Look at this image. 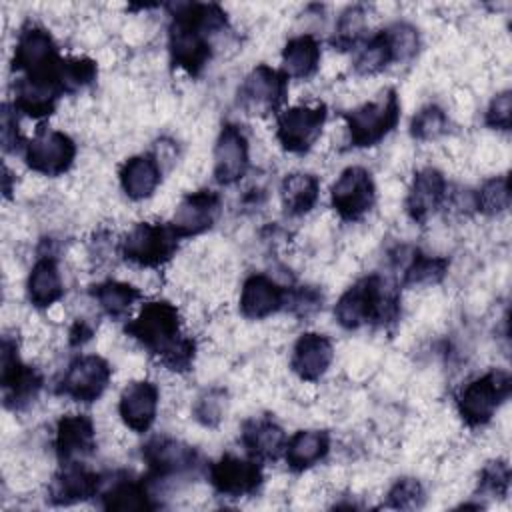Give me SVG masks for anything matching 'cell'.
I'll return each mask as SVG.
<instances>
[{
	"instance_id": "16",
	"label": "cell",
	"mask_w": 512,
	"mask_h": 512,
	"mask_svg": "<svg viewBox=\"0 0 512 512\" xmlns=\"http://www.w3.org/2000/svg\"><path fill=\"white\" fill-rule=\"evenodd\" d=\"M220 206H222V200L218 192L198 190V192L186 194L176 206L170 224L180 234V238L198 236L214 226L220 214Z\"/></svg>"
},
{
	"instance_id": "25",
	"label": "cell",
	"mask_w": 512,
	"mask_h": 512,
	"mask_svg": "<svg viewBox=\"0 0 512 512\" xmlns=\"http://www.w3.org/2000/svg\"><path fill=\"white\" fill-rule=\"evenodd\" d=\"M240 438L248 456L258 462L280 458L288 442L284 430L270 416H254L246 420Z\"/></svg>"
},
{
	"instance_id": "11",
	"label": "cell",
	"mask_w": 512,
	"mask_h": 512,
	"mask_svg": "<svg viewBox=\"0 0 512 512\" xmlns=\"http://www.w3.org/2000/svg\"><path fill=\"white\" fill-rule=\"evenodd\" d=\"M332 208L344 222H356L376 202V186L372 174L362 166H350L342 170L330 188Z\"/></svg>"
},
{
	"instance_id": "5",
	"label": "cell",
	"mask_w": 512,
	"mask_h": 512,
	"mask_svg": "<svg viewBox=\"0 0 512 512\" xmlns=\"http://www.w3.org/2000/svg\"><path fill=\"white\" fill-rule=\"evenodd\" d=\"M510 388L512 382L506 370H490L468 382L456 398L458 414L464 424L470 428L488 424L510 396Z\"/></svg>"
},
{
	"instance_id": "41",
	"label": "cell",
	"mask_w": 512,
	"mask_h": 512,
	"mask_svg": "<svg viewBox=\"0 0 512 512\" xmlns=\"http://www.w3.org/2000/svg\"><path fill=\"white\" fill-rule=\"evenodd\" d=\"M396 52V60H408L418 50V32L414 26L406 22H396L390 28H386Z\"/></svg>"
},
{
	"instance_id": "9",
	"label": "cell",
	"mask_w": 512,
	"mask_h": 512,
	"mask_svg": "<svg viewBox=\"0 0 512 512\" xmlns=\"http://www.w3.org/2000/svg\"><path fill=\"white\" fill-rule=\"evenodd\" d=\"M326 116V104L290 106L276 114V138L288 152H308L320 138Z\"/></svg>"
},
{
	"instance_id": "44",
	"label": "cell",
	"mask_w": 512,
	"mask_h": 512,
	"mask_svg": "<svg viewBox=\"0 0 512 512\" xmlns=\"http://www.w3.org/2000/svg\"><path fill=\"white\" fill-rule=\"evenodd\" d=\"M2 148L4 152H18L22 144V136L18 130V118L16 108L12 104L2 106Z\"/></svg>"
},
{
	"instance_id": "35",
	"label": "cell",
	"mask_w": 512,
	"mask_h": 512,
	"mask_svg": "<svg viewBox=\"0 0 512 512\" xmlns=\"http://www.w3.org/2000/svg\"><path fill=\"white\" fill-rule=\"evenodd\" d=\"M98 68L92 58L86 56H68L60 60L58 66V82L64 90V94H74L84 90L96 80Z\"/></svg>"
},
{
	"instance_id": "18",
	"label": "cell",
	"mask_w": 512,
	"mask_h": 512,
	"mask_svg": "<svg viewBox=\"0 0 512 512\" xmlns=\"http://www.w3.org/2000/svg\"><path fill=\"white\" fill-rule=\"evenodd\" d=\"M64 94L58 76L30 78L22 76L14 84V108L30 118H44L56 110L60 96Z\"/></svg>"
},
{
	"instance_id": "22",
	"label": "cell",
	"mask_w": 512,
	"mask_h": 512,
	"mask_svg": "<svg viewBox=\"0 0 512 512\" xmlns=\"http://www.w3.org/2000/svg\"><path fill=\"white\" fill-rule=\"evenodd\" d=\"M446 198V178L440 170L428 166L414 174L408 196L406 212L414 222H426Z\"/></svg>"
},
{
	"instance_id": "31",
	"label": "cell",
	"mask_w": 512,
	"mask_h": 512,
	"mask_svg": "<svg viewBox=\"0 0 512 512\" xmlns=\"http://www.w3.org/2000/svg\"><path fill=\"white\" fill-rule=\"evenodd\" d=\"M320 196V182L314 174L292 172L282 180L280 200L288 216H302L314 208Z\"/></svg>"
},
{
	"instance_id": "36",
	"label": "cell",
	"mask_w": 512,
	"mask_h": 512,
	"mask_svg": "<svg viewBox=\"0 0 512 512\" xmlns=\"http://www.w3.org/2000/svg\"><path fill=\"white\" fill-rule=\"evenodd\" d=\"M510 206L508 176L488 178L476 192V208L482 214H500Z\"/></svg>"
},
{
	"instance_id": "13",
	"label": "cell",
	"mask_w": 512,
	"mask_h": 512,
	"mask_svg": "<svg viewBox=\"0 0 512 512\" xmlns=\"http://www.w3.org/2000/svg\"><path fill=\"white\" fill-rule=\"evenodd\" d=\"M2 390L4 404L12 410L28 406L42 388V376L18 356V346L14 340L4 338L2 342Z\"/></svg>"
},
{
	"instance_id": "4",
	"label": "cell",
	"mask_w": 512,
	"mask_h": 512,
	"mask_svg": "<svg viewBox=\"0 0 512 512\" xmlns=\"http://www.w3.org/2000/svg\"><path fill=\"white\" fill-rule=\"evenodd\" d=\"M400 100L396 90L388 88L378 98L364 102L362 106L344 114L350 142L356 148L376 146L398 124Z\"/></svg>"
},
{
	"instance_id": "23",
	"label": "cell",
	"mask_w": 512,
	"mask_h": 512,
	"mask_svg": "<svg viewBox=\"0 0 512 512\" xmlns=\"http://www.w3.org/2000/svg\"><path fill=\"white\" fill-rule=\"evenodd\" d=\"M286 288L266 274H252L244 280L240 292V312L250 320H262L284 308Z\"/></svg>"
},
{
	"instance_id": "45",
	"label": "cell",
	"mask_w": 512,
	"mask_h": 512,
	"mask_svg": "<svg viewBox=\"0 0 512 512\" xmlns=\"http://www.w3.org/2000/svg\"><path fill=\"white\" fill-rule=\"evenodd\" d=\"M214 394L216 392H208L204 398L198 400L194 408L196 418L206 426H214L222 414V396H214Z\"/></svg>"
},
{
	"instance_id": "28",
	"label": "cell",
	"mask_w": 512,
	"mask_h": 512,
	"mask_svg": "<svg viewBox=\"0 0 512 512\" xmlns=\"http://www.w3.org/2000/svg\"><path fill=\"white\" fill-rule=\"evenodd\" d=\"M330 450V436L324 430H298L284 448V458L290 470L304 472L326 458Z\"/></svg>"
},
{
	"instance_id": "30",
	"label": "cell",
	"mask_w": 512,
	"mask_h": 512,
	"mask_svg": "<svg viewBox=\"0 0 512 512\" xmlns=\"http://www.w3.org/2000/svg\"><path fill=\"white\" fill-rule=\"evenodd\" d=\"M320 64V44L312 34L290 38L282 50V72L288 78L306 80L316 74Z\"/></svg>"
},
{
	"instance_id": "33",
	"label": "cell",
	"mask_w": 512,
	"mask_h": 512,
	"mask_svg": "<svg viewBox=\"0 0 512 512\" xmlns=\"http://www.w3.org/2000/svg\"><path fill=\"white\" fill-rule=\"evenodd\" d=\"M396 62V52L390 40L388 30H380L370 36L354 54V70L362 76L376 74L384 70L388 64Z\"/></svg>"
},
{
	"instance_id": "3",
	"label": "cell",
	"mask_w": 512,
	"mask_h": 512,
	"mask_svg": "<svg viewBox=\"0 0 512 512\" xmlns=\"http://www.w3.org/2000/svg\"><path fill=\"white\" fill-rule=\"evenodd\" d=\"M400 314V294L380 274H370L354 282L336 302L334 316L346 330L366 324H388Z\"/></svg>"
},
{
	"instance_id": "21",
	"label": "cell",
	"mask_w": 512,
	"mask_h": 512,
	"mask_svg": "<svg viewBox=\"0 0 512 512\" xmlns=\"http://www.w3.org/2000/svg\"><path fill=\"white\" fill-rule=\"evenodd\" d=\"M96 448L94 424L86 414H66L56 424V454L62 464L80 462Z\"/></svg>"
},
{
	"instance_id": "32",
	"label": "cell",
	"mask_w": 512,
	"mask_h": 512,
	"mask_svg": "<svg viewBox=\"0 0 512 512\" xmlns=\"http://www.w3.org/2000/svg\"><path fill=\"white\" fill-rule=\"evenodd\" d=\"M92 296L102 308V312L116 320L124 318L132 310V306L142 298V292L128 282L104 280L92 286Z\"/></svg>"
},
{
	"instance_id": "7",
	"label": "cell",
	"mask_w": 512,
	"mask_h": 512,
	"mask_svg": "<svg viewBox=\"0 0 512 512\" xmlns=\"http://www.w3.org/2000/svg\"><path fill=\"white\" fill-rule=\"evenodd\" d=\"M288 94V76L282 70L260 64L248 72L238 88V104L250 116L278 114Z\"/></svg>"
},
{
	"instance_id": "34",
	"label": "cell",
	"mask_w": 512,
	"mask_h": 512,
	"mask_svg": "<svg viewBox=\"0 0 512 512\" xmlns=\"http://www.w3.org/2000/svg\"><path fill=\"white\" fill-rule=\"evenodd\" d=\"M450 262L442 256H428L420 254L418 250L410 256L408 264L404 266V284L406 286H430L438 284L446 272Z\"/></svg>"
},
{
	"instance_id": "37",
	"label": "cell",
	"mask_w": 512,
	"mask_h": 512,
	"mask_svg": "<svg viewBox=\"0 0 512 512\" xmlns=\"http://www.w3.org/2000/svg\"><path fill=\"white\" fill-rule=\"evenodd\" d=\"M448 130V116L436 104H428L418 110L410 122V134L416 140H434Z\"/></svg>"
},
{
	"instance_id": "24",
	"label": "cell",
	"mask_w": 512,
	"mask_h": 512,
	"mask_svg": "<svg viewBox=\"0 0 512 512\" xmlns=\"http://www.w3.org/2000/svg\"><path fill=\"white\" fill-rule=\"evenodd\" d=\"M102 486V476L86 470L80 462L62 464L60 472L52 478L50 500L54 504H76L92 496H98Z\"/></svg>"
},
{
	"instance_id": "2",
	"label": "cell",
	"mask_w": 512,
	"mask_h": 512,
	"mask_svg": "<svg viewBox=\"0 0 512 512\" xmlns=\"http://www.w3.org/2000/svg\"><path fill=\"white\" fill-rule=\"evenodd\" d=\"M168 28V50L174 66L198 76L212 58V36L228 26L226 12L218 4H174Z\"/></svg>"
},
{
	"instance_id": "40",
	"label": "cell",
	"mask_w": 512,
	"mask_h": 512,
	"mask_svg": "<svg viewBox=\"0 0 512 512\" xmlns=\"http://www.w3.org/2000/svg\"><path fill=\"white\" fill-rule=\"evenodd\" d=\"M322 300H324V296L320 290H316L312 286H300L294 290H286L284 308L288 312H292L294 316L306 318L322 308Z\"/></svg>"
},
{
	"instance_id": "29",
	"label": "cell",
	"mask_w": 512,
	"mask_h": 512,
	"mask_svg": "<svg viewBox=\"0 0 512 512\" xmlns=\"http://www.w3.org/2000/svg\"><path fill=\"white\" fill-rule=\"evenodd\" d=\"M26 288H28V298L36 308H48L62 298L64 286H62V276L54 256L46 254L36 260V264L30 270Z\"/></svg>"
},
{
	"instance_id": "27",
	"label": "cell",
	"mask_w": 512,
	"mask_h": 512,
	"mask_svg": "<svg viewBox=\"0 0 512 512\" xmlns=\"http://www.w3.org/2000/svg\"><path fill=\"white\" fill-rule=\"evenodd\" d=\"M98 496L102 498V508L106 510H152L154 502L146 490L144 480H134L128 474L120 478L102 480Z\"/></svg>"
},
{
	"instance_id": "10",
	"label": "cell",
	"mask_w": 512,
	"mask_h": 512,
	"mask_svg": "<svg viewBox=\"0 0 512 512\" xmlns=\"http://www.w3.org/2000/svg\"><path fill=\"white\" fill-rule=\"evenodd\" d=\"M76 144L74 140L46 126H40L32 140L24 146V160L28 168L44 176H60L74 164Z\"/></svg>"
},
{
	"instance_id": "1",
	"label": "cell",
	"mask_w": 512,
	"mask_h": 512,
	"mask_svg": "<svg viewBox=\"0 0 512 512\" xmlns=\"http://www.w3.org/2000/svg\"><path fill=\"white\" fill-rule=\"evenodd\" d=\"M124 330L168 370L186 372L194 364L196 344L182 334L180 312L168 300L146 302Z\"/></svg>"
},
{
	"instance_id": "42",
	"label": "cell",
	"mask_w": 512,
	"mask_h": 512,
	"mask_svg": "<svg viewBox=\"0 0 512 512\" xmlns=\"http://www.w3.org/2000/svg\"><path fill=\"white\" fill-rule=\"evenodd\" d=\"M364 26V10L360 6H352L346 12H342L338 20V30H336V40L334 44L338 46H354L360 30Z\"/></svg>"
},
{
	"instance_id": "26",
	"label": "cell",
	"mask_w": 512,
	"mask_h": 512,
	"mask_svg": "<svg viewBox=\"0 0 512 512\" xmlns=\"http://www.w3.org/2000/svg\"><path fill=\"white\" fill-rule=\"evenodd\" d=\"M162 178L158 160L152 154H138L128 158L120 168V186L132 200H144L154 194Z\"/></svg>"
},
{
	"instance_id": "17",
	"label": "cell",
	"mask_w": 512,
	"mask_h": 512,
	"mask_svg": "<svg viewBox=\"0 0 512 512\" xmlns=\"http://www.w3.org/2000/svg\"><path fill=\"white\" fill-rule=\"evenodd\" d=\"M248 170V140L236 124H224L214 146V178L230 186Z\"/></svg>"
},
{
	"instance_id": "8",
	"label": "cell",
	"mask_w": 512,
	"mask_h": 512,
	"mask_svg": "<svg viewBox=\"0 0 512 512\" xmlns=\"http://www.w3.org/2000/svg\"><path fill=\"white\" fill-rule=\"evenodd\" d=\"M60 60L58 46L46 28L28 24L20 30L12 58L14 70L24 72V76L30 78L58 76Z\"/></svg>"
},
{
	"instance_id": "43",
	"label": "cell",
	"mask_w": 512,
	"mask_h": 512,
	"mask_svg": "<svg viewBox=\"0 0 512 512\" xmlns=\"http://www.w3.org/2000/svg\"><path fill=\"white\" fill-rule=\"evenodd\" d=\"M510 120H512V96H510V90H504L496 94L488 104L484 122L494 130H510Z\"/></svg>"
},
{
	"instance_id": "19",
	"label": "cell",
	"mask_w": 512,
	"mask_h": 512,
	"mask_svg": "<svg viewBox=\"0 0 512 512\" xmlns=\"http://www.w3.org/2000/svg\"><path fill=\"white\" fill-rule=\"evenodd\" d=\"M332 358H334V346L330 338L326 334L306 332L296 340L292 348L290 368L300 380L316 382L328 372Z\"/></svg>"
},
{
	"instance_id": "39",
	"label": "cell",
	"mask_w": 512,
	"mask_h": 512,
	"mask_svg": "<svg viewBox=\"0 0 512 512\" xmlns=\"http://www.w3.org/2000/svg\"><path fill=\"white\" fill-rule=\"evenodd\" d=\"M510 486V468L504 460H494L484 466L478 480V490L488 496L502 498L508 494Z\"/></svg>"
},
{
	"instance_id": "46",
	"label": "cell",
	"mask_w": 512,
	"mask_h": 512,
	"mask_svg": "<svg viewBox=\"0 0 512 512\" xmlns=\"http://www.w3.org/2000/svg\"><path fill=\"white\" fill-rule=\"evenodd\" d=\"M90 338H92V328H88L86 322H76V326L70 332V342L72 344H84Z\"/></svg>"
},
{
	"instance_id": "12",
	"label": "cell",
	"mask_w": 512,
	"mask_h": 512,
	"mask_svg": "<svg viewBox=\"0 0 512 512\" xmlns=\"http://www.w3.org/2000/svg\"><path fill=\"white\" fill-rule=\"evenodd\" d=\"M110 376L112 368L102 356H78L68 364L62 380L58 382V394L68 396L76 402L90 404L104 394Z\"/></svg>"
},
{
	"instance_id": "38",
	"label": "cell",
	"mask_w": 512,
	"mask_h": 512,
	"mask_svg": "<svg viewBox=\"0 0 512 512\" xmlns=\"http://www.w3.org/2000/svg\"><path fill=\"white\" fill-rule=\"evenodd\" d=\"M424 488L414 478H400L394 482V486L388 490L386 506L398 508V510H412L420 508L424 504Z\"/></svg>"
},
{
	"instance_id": "20",
	"label": "cell",
	"mask_w": 512,
	"mask_h": 512,
	"mask_svg": "<svg viewBox=\"0 0 512 512\" xmlns=\"http://www.w3.org/2000/svg\"><path fill=\"white\" fill-rule=\"evenodd\" d=\"M158 410V388L150 380H134L130 382L118 400V412L122 422L142 434L148 432L156 420Z\"/></svg>"
},
{
	"instance_id": "14",
	"label": "cell",
	"mask_w": 512,
	"mask_h": 512,
	"mask_svg": "<svg viewBox=\"0 0 512 512\" xmlns=\"http://www.w3.org/2000/svg\"><path fill=\"white\" fill-rule=\"evenodd\" d=\"M208 478L214 490L228 498L254 494L262 486V466L254 458L224 454L208 468Z\"/></svg>"
},
{
	"instance_id": "15",
	"label": "cell",
	"mask_w": 512,
	"mask_h": 512,
	"mask_svg": "<svg viewBox=\"0 0 512 512\" xmlns=\"http://www.w3.org/2000/svg\"><path fill=\"white\" fill-rule=\"evenodd\" d=\"M142 458L152 478L180 476L198 464V452L192 446L168 436H154L142 448Z\"/></svg>"
},
{
	"instance_id": "6",
	"label": "cell",
	"mask_w": 512,
	"mask_h": 512,
	"mask_svg": "<svg viewBox=\"0 0 512 512\" xmlns=\"http://www.w3.org/2000/svg\"><path fill=\"white\" fill-rule=\"evenodd\" d=\"M180 240V234L170 222H138L124 236L120 252L124 260L136 266L158 268L172 260Z\"/></svg>"
}]
</instances>
